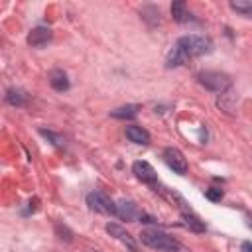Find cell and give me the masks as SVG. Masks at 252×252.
I'll use <instances>...</instances> for the list:
<instances>
[{
	"label": "cell",
	"instance_id": "cell-1",
	"mask_svg": "<svg viewBox=\"0 0 252 252\" xmlns=\"http://www.w3.org/2000/svg\"><path fill=\"white\" fill-rule=\"evenodd\" d=\"M140 240L146 246L154 248V250H163V252H179L181 250V244L173 236H169L167 232H163L159 228H146V230H142Z\"/></svg>",
	"mask_w": 252,
	"mask_h": 252
},
{
	"label": "cell",
	"instance_id": "cell-15",
	"mask_svg": "<svg viewBox=\"0 0 252 252\" xmlns=\"http://www.w3.org/2000/svg\"><path fill=\"white\" fill-rule=\"evenodd\" d=\"M230 8L246 18H252V0H232Z\"/></svg>",
	"mask_w": 252,
	"mask_h": 252
},
{
	"label": "cell",
	"instance_id": "cell-7",
	"mask_svg": "<svg viewBox=\"0 0 252 252\" xmlns=\"http://www.w3.org/2000/svg\"><path fill=\"white\" fill-rule=\"evenodd\" d=\"M132 173H134L140 181H144V183H156V181H158L156 169H154L148 161H142V159H138V161L132 163Z\"/></svg>",
	"mask_w": 252,
	"mask_h": 252
},
{
	"label": "cell",
	"instance_id": "cell-5",
	"mask_svg": "<svg viewBox=\"0 0 252 252\" xmlns=\"http://www.w3.org/2000/svg\"><path fill=\"white\" fill-rule=\"evenodd\" d=\"M163 159H165V163L175 173H179V175L187 173V159H185V156H183L181 150H177V148H165L163 150Z\"/></svg>",
	"mask_w": 252,
	"mask_h": 252
},
{
	"label": "cell",
	"instance_id": "cell-16",
	"mask_svg": "<svg viewBox=\"0 0 252 252\" xmlns=\"http://www.w3.org/2000/svg\"><path fill=\"white\" fill-rule=\"evenodd\" d=\"M142 18L150 24V26H158L161 20H159V10L156 8V6H146L144 10H142Z\"/></svg>",
	"mask_w": 252,
	"mask_h": 252
},
{
	"label": "cell",
	"instance_id": "cell-6",
	"mask_svg": "<svg viewBox=\"0 0 252 252\" xmlns=\"http://www.w3.org/2000/svg\"><path fill=\"white\" fill-rule=\"evenodd\" d=\"M104 228H106V232H108L110 236H114L116 240H120L122 244H126V248H130L132 252H140L136 240L130 236V232H128L124 226H120V224H116V222H108Z\"/></svg>",
	"mask_w": 252,
	"mask_h": 252
},
{
	"label": "cell",
	"instance_id": "cell-2",
	"mask_svg": "<svg viewBox=\"0 0 252 252\" xmlns=\"http://www.w3.org/2000/svg\"><path fill=\"white\" fill-rule=\"evenodd\" d=\"M175 45L183 51V55H185L187 59H191V57H201V55H207V53L213 51V41H211V37L195 35V33L179 37V39L175 41Z\"/></svg>",
	"mask_w": 252,
	"mask_h": 252
},
{
	"label": "cell",
	"instance_id": "cell-20",
	"mask_svg": "<svg viewBox=\"0 0 252 252\" xmlns=\"http://www.w3.org/2000/svg\"><path fill=\"white\" fill-rule=\"evenodd\" d=\"M240 250H242V252H252V242H248V240L242 242V244H240Z\"/></svg>",
	"mask_w": 252,
	"mask_h": 252
},
{
	"label": "cell",
	"instance_id": "cell-11",
	"mask_svg": "<svg viewBox=\"0 0 252 252\" xmlns=\"http://www.w3.org/2000/svg\"><path fill=\"white\" fill-rule=\"evenodd\" d=\"M49 85H51L55 91H59V93L67 91V89H69V77H67V73H65L63 69H53V71L49 73Z\"/></svg>",
	"mask_w": 252,
	"mask_h": 252
},
{
	"label": "cell",
	"instance_id": "cell-3",
	"mask_svg": "<svg viewBox=\"0 0 252 252\" xmlns=\"http://www.w3.org/2000/svg\"><path fill=\"white\" fill-rule=\"evenodd\" d=\"M197 81L207 91L220 93V94L226 93L232 85V79L226 73H220V71H201V73H197Z\"/></svg>",
	"mask_w": 252,
	"mask_h": 252
},
{
	"label": "cell",
	"instance_id": "cell-17",
	"mask_svg": "<svg viewBox=\"0 0 252 252\" xmlns=\"http://www.w3.org/2000/svg\"><path fill=\"white\" fill-rule=\"evenodd\" d=\"M6 100H8L12 106H22V104L26 102V96H24V93L18 91V89H8V91H6Z\"/></svg>",
	"mask_w": 252,
	"mask_h": 252
},
{
	"label": "cell",
	"instance_id": "cell-18",
	"mask_svg": "<svg viewBox=\"0 0 252 252\" xmlns=\"http://www.w3.org/2000/svg\"><path fill=\"white\" fill-rule=\"evenodd\" d=\"M39 134H41V136H45V138H49V140H51L55 146H59V148H61V146H63V142H65L61 136H57V134H53V132H49V130H43V128L39 130Z\"/></svg>",
	"mask_w": 252,
	"mask_h": 252
},
{
	"label": "cell",
	"instance_id": "cell-9",
	"mask_svg": "<svg viewBox=\"0 0 252 252\" xmlns=\"http://www.w3.org/2000/svg\"><path fill=\"white\" fill-rule=\"evenodd\" d=\"M140 211H138V207H136V203L134 201H120V203H116V217L118 219H122V220H134V219H140Z\"/></svg>",
	"mask_w": 252,
	"mask_h": 252
},
{
	"label": "cell",
	"instance_id": "cell-13",
	"mask_svg": "<svg viewBox=\"0 0 252 252\" xmlns=\"http://www.w3.org/2000/svg\"><path fill=\"white\" fill-rule=\"evenodd\" d=\"M138 114V104H126V106H118L110 112L112 118H118V120H126V118H134Z\"/></svg>",
	"mask_w": 252,
	"mask_h": 252
},
{
	"label": "cell",
	"instance_id": "cell-14",
	"mask_svg": "<svg viewBox=\"0 0 252 252\" xmlns=\"http://www.w3.org/2000/svg\"><path fill=\"white\" fill-rule=\"evenodd\" d=\"M171 16H173V20L179 22V24H185V22L191 18L189 12H187V4H185V2H173V4H171Z\"/></svg>",
	"mask_w": 252,
	"mask_h": 252
},
{
	"label": "cell",
	"instance_id": "cell-21",
	"mask_svg": "<svg viewBox=\"0 0 252 252\" xmlns=\"http://www.w3.org/2000/svg\"><path fill=\"white\" fill-rule=\"evenodd\" d=\"M246 224L252 228V215H246Z\"/></svg>",
	"mask_w": 252,
	"mask_h": 252
},
{
	"label": "cell",
	"instance_id": "cell-4",
	"mask_svg": "<svg viewBox=\"0 0 252 252\" xmlns=\"http://www.w3.org/2000/svg\"><path fill=\"white\" fill-rule=\"evenodd\" d=\"M87 205L89 209L102 213V215H114L116 217V203L102 191H91L87 195Z\"/></svg>",
	"mask_w": 252,
	"mask_h": 252
},
{
	"label": "cell",
	"instance_id": "cell-19",
	"mask_svg": "<svg viewBox=\"0 0 252 252\" xmlns=\"http://www.w3.org/2000/svg\"><path fill=\"white\" fill-rule=\"evenodd\" d=\"M205 197H207L209 201H220V199H222V191L217 189V187H209V189L205 191Z\"/></svg>",
	"mask_w": 252,
	"mask_h": 252
},
{
	"label": "cell",
	"instance_id": "cell-10",
	"mask_svg": "<svg viewBox=\"0 0 252 252\" xmlns=\"http://www.w3.org/2000/svg\"><path fill=\"white\" fill-rule=\"evenodd\" d=\"M126 138L138 146H148L150 144V134L142 126H126Z\"/></svg>",
	"mask_w": 252,
	"mask_h": 252
},
{
	"label": "cell",
	"instance_id": "cell-12",
	"mask_svg": "<svg viewBox=\"0 0 252 252\" xmlns=\"http://www.w3.org/2000/svg\"><path fill=\"white\" fill-rule=\"evenodd\" d=\"M181 222H183V226L189 228L191 232H205V224H203V220H201L197 215H193L191 211H187V209L181 213Z\"/></svg>",
	"mask_w": 252,
	"mask_h": 252
},
{
	"label": "cell",
	"instance_id": "cell-8",
	"mask_svg": "<svg viewBox=\"0 0 252 252\" xmlns=\"http://www.w3.org/2000/svg\"><path fill=\"white\" fill-rule=\"evenodd\" d=\"M51 30L49 28H45V26H37V28H33L30 33H28V43L32 45V47H43V45H47L49 41H51Z\"/></svg>",
	"mask_w": 252,
	"mask_h": 252
}]
</instances>
